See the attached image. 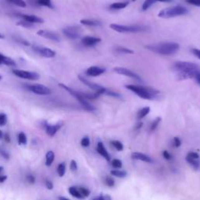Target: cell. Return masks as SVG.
Segmentation results:
<instances>
[{
  "instance_id": "obj_48",
  "label": "cell",
  "mask_w": 200,
  "mask_h": 200,
  "mask_svg": "<svg viewBox=\"0 0 200 200\" xmlns=\"http://www.w3.org/2000/svg\"><path fill=\"white\" fill-rule=\"evenodd\" d=\"M174 143L175 147H180L181 145V139H180L178 137H174Z\"/></svg>"
},
{
  "instance_id": "obj_1",
  "label": "cell",
  "mask_w": 200,
  "mask_h": 200,
  "mask_svg": "<svg viewBox=\"0 0 200 200\" xmlns=\"http://www.w3.org/2000/svg\"><path fill=\"white\" fill-rule=\"evenodd\" d=\"M174 69L178 73V80L195 78L200 74V67L194 63L178 61L174 64Z\"/></svg>"
},
{
  "instance_id": "obj_51",
  "label": "cell",
  "mask_w": 200,
  "mask_h": 200,
  "mask_svg": "<svg viewBox=\"0 0 200 200\" xmlns=\"http://www.w3.org/2000/svg\"><path fill=\"white\" fill-rule=\"evenodd\" d=\"M45 186L48 189H50V190H51V189L53 188V184L50 181H49V180H46V181H45Z\"/></svg>"
},
{
  "instance_id": "obj_57",
  "label": "cell",
  "mask_w": 200,
  "mask_h": 200,
  "mask_svg": "<svg viewBox=\"0 0 200 200\" xmlns=\"http://www.w3.org/2000/svg\"><path fill=\"white\" fill-rule=\"evenodd\" d=\"M195 79L196 80V81H197V82H198V84H200V74H199L197 75L196 77H195Z\"/></svg>"
},
{
  "instance_id": "obj_64",
  "label": "cell",
  "mask_w": 200,
  "mask_h": 200,
  "mask_svg": "<svg viewBox=\"0 0 200 200\" xmlns=\"http://www.w3.org/2000/svg\"><path fill=\"white\" fill-rule=\"evenodd\" d=\"M132 1H133V2H135V1H136V0H132Z\"/></svg>"
},
{
  "instance_id": "obj_61",
  "label": "cell",
  "mask_w": 200,
  "mask_h": 200,
  "mask_svg": "<svg viewBox=\"0 0 200 200\" xmlns=\"http://www.w3.org/2000/svg\"><path fill=\"white\" fill-rule=\"evenodd\" d=\"M2 170H3V167H0V174L2 173Z\"/></svg>"
},
{
  "instance_id": "obj_54",
  "label": "cell",
  "mask_w": 200,
  "mask_h": 200,
  "mask_svg": "<svg viewBox=\"0 0 200 200\" xmlns=\"http://www.w3.org/2000/svg\"><path fill=\"white\" fill-rule=\"evenodd\" d=\"M142 125H143L142 122H139V123H138V124H137L136 125H135V130H139V129L141 128V127H142Z\"/></svg>"
},
{
  "instance_id": "obj_62",
  "label": "cell",
  "mask_w": 200,
  "mask_h": 200,
  "mask_svg": "<svg viewBox=\"0 0 200 200\" xmlns=\"http://www.w3.org/2000/svg\"><path fill=\"white\" fill-rule=\"evenodd\" d=\"M2 131L0 130V138H2Z\"/></svg>"
},
{
  "instance_id": "obj_28",
  "label": "cell",
  "mask_w": 200,
  "mask_h": 200,
  "mask_svg": "<svg viewBox=\"0 0 200 200\" xmlns=\"http://www.w3.org/2000/svg\"><path fill=\"white\" fill-rule=\"evenodd\" d=\"M110 174L113 176L117 177V178H125L127 176V172L124 171V170H113L110 171Z\"/></svg>"
},
{
  "instance_id": "obj_47",
  "label": "cell",
  "mask_w": 200,
  "mask_h": 200,
  "mask_svg": "<svg viewBox=\"0 0 200 200\" xmlns=\"http://www.w3.org/2000/svg\"><path fill=\"white\" fill-rule=\"evenodd\" d=\"M26 179H27V181H28V183H30V184H34V183L35 182V178L33 175H31V174L27 175Z\"/></svg>"
},
{
  "instance_id": "obj_13",
  "label": "cell",
  "mask_w": 200,
  "mask_h": 200,
  "mask_svg": "<svg viewBox=\"0 0 200 200\" xmlns=\"http://www.w3.org/2000/svg\"><path fill=\"white\" fill-rule=\"evenodd\" d=\"M64 35L70 39H78L81 36V29L78 27H65L63 30Z\"/></svg>"
},
{
  "instance_id": "obj_55",
  "label": "cell",
  "mask_w": 200,
  "mask_h": 200,
  "mask_svg": "<svg viewBox=\"0 0 200 200\" xmlns=\"http://www.w3.org/2000/svg\"><path fill=\"white\" fill-rule=\"evenodd\" d=\"M7 179V176H4V175H0V183H2Z\"/></svg>"
},
{
  "instance_id": "obj_39",
  "label": "cell",
  "mask_w": 200,
  "mask_h": 200,
  "mask_svg": "<svg viewBox=\"0 0 200 200\" xmlns=\"http://www.w3.org/2000/svg\"><path fill=\"white\" fill-rule=\"evenodd\" d=\"M78 189H79L80 192H81V194L82 195V196L84 197V198L88 197L89 195H90V191H89L88 188H86L79 187L78 188Z\"/></svg>"
},
{
  "instance_id": "obj_32",
  "label": "cell",
  "mask_w": 200,
  "mask_h": 200,
  "mask_svg": "<svg viewBox=\"0 0 200 200\" xmlns=\"http://www.w3.org/2000/svg\"><path fill=\"white\" fill-rule=\"evenodd\" d=\"M66 172V164L64 163H61L58 165L57 167V173L60 177H63L65 174Z\"/></svg>"
},
{
  "instance_id": "obj_14",
  "label": "cell",
  "mask_w": 200,
  "mask_h": 200,
  "mask_svg": "<svg viewBox=\"0 0 200 200\" xmlns=\"http://www.w3.org/2000/svg\"><path fill=\"white\" fill-rule=\"evenodd\" d=\"M37 34H38L39 36L43 37V38H47V39L52 40V41H57V42L60 41V37L58 36L56 33H54V32L53 31H50L40 30L37 32Z\"/></svg>"
},
{
  "instance_id": "obj_19",
  "label": "cell",
  "mask_w": 200,
  "mask_h": 200,
  "mask_svg": "<svg viewBox=\"0 0 200 200\" xmlns=\"http://www.w3.org/2000/svg\"><path fill=\"white\" fill-rule=\"evenodd\" d=\"M63 126V123L60 122L55 125H46V133L49 136L53 137L56 135V132L61 128Z\"/></svg>"
},
{
  "instance_id": "obj_7",
  "label": "cell",
  "mask_w": 200,
  "mask_h": 200,
  "mask_svg": "<svg viewBox=\"0 0 200 200\" xmlns=\"http://www.w3.org/2000/svg\"><path fill=\"white\" fill-rule=\"evenodd\" d=\"M25 88L27 89H28L31 92H34L35 94H37V95H47L51 94V89L49 88L46 86L42 85V84H26Z\"/></svg>"
},
{
  "instance_id": "obj_16",
  "label": "cell",
  "mask_w": 200,
  "mask_h": 200,
  "mask_svg": "<svg viewBox=\"0 0 200 200\" xmlns=\"http://www.w3.org/2000/svg\"><path fill=\"white\" fill-rule=\"evenodd\" d=\"M104 72H105V69L93 66V67H90L86 70V74L90 77H98L102 74Z\"/></svg>"
},
{
  "instance_id": "obj_38",
  "label": "cell",
  "mask_w": 200,
  "mask_h": 200,
  "mask_svg": "<svg viewBox=\"0 0 200 200\" xmlns=\"http://www.w3.org/2000/svg\"><path fill=\"white\" fill-rule=\"evenodd\" d=\"M111 164H112V167L115 169H121L123 166L122 162L118 159L113 160L111 162Z\"/></svg>"
},
{
  "instance_id": "obj_2",
  "label": "cell",
  "mask_w": 200,
  "mask_h": 200,
  "mask_svg": "<svg viewBox=\"0 0 200 200\" xmlns=\"http://www.w3.org/2000/svg\"><path fill=\"white\" fill-rule=\"evenodd\" d=\"M145 48L149 49V51L156 53L157 54L169 56L176 53L179 49L180 45L176 42H160L157 44L148 45L145 46Z\"/></svg>"
},
{
  "instance_id": "obj_60",
  "label": "cell",
  "mask_w": 200,
  "mask_h": 200,
  "mask_svg": "<svg viewBox=\"0 0 200 200\" xmlns=\"http://www.w3.org/2000/svg\"><path fill=\"white\" fill-rule=\"evenodd\" d=\"M5 37H4L3 35H2V34H0V39H2V38H4Z\"/></svg>"
},
{
  "instance_id": "obj_33",
  "label": "cell",
  "mask_w": 200,
  "mask_h": 200,
  "mask_svg": "<svg viewBox=\"0 0 200 200\" xmlns=\"http://www.w3.org/2000/svg\"><path fill=\"white\" fill-rule=\"evenodd\" d=\"M111 144L117 151H122L123 149H124V145H123V144L121 141L113 140V141H111Z\"/></svg>"
},
{
  "instance_id": "obj_12",
  "label": "cell",
  "mask_w": 200,
  "mask_h": 200,
  "mask_svg": "<svg viewBox=\"0 0 200 200\" xmlns=\"http://www.w3.org/2000/svg\"><path fill=\"white\" fill-rule=\"evenodd\" d=\"M113 71L116 72L118 74L124 75V76L133 78V79L137 80L138 81H141V78L136 73H135V72L131 71V70H128L127 68H124V67H114L113 68Z\"/></svg>"
},
{
  "instance_id": "obj_6",
  "label": "cell",
  "mask_w": 200,
  "mask_h": 200,
  "mask_svg": "<svg viewBox=\"0 0 200 200\" xmlns=\"http://www.w3.org/2000/svg\"><path fill=\"white\" fill-rule=\"evenodd\" d=\"M188 13V10L181 6H177V7H170V8L164 9L161 10L158 14V17L161 18H172L175 17L182 16Z\"/></svg>"
},
{
  "instance_id": "obj_24",
  "label": "cell",
  "mask_w": 200,
  "mask_h": 200,
  "mask_svg": "<svg viewBox=\"0 0 200 200\" xmlns=\"http://www.w3.org/2000/svg\"><path fill=\"white\" fill-rule=\"evenodd\" d=\"M149 112H150V107H144V108L138 110V113H137V118H138V120L142 119V118H144L145 117L147 116V115L149 114Z\"/></svg>"
},
{
  "instance_id": "obj_63",
  "label": "cell",
  "mask_w": 200,
  "mask_h": 200,
  "mask_svg": "<svg viewBox=\"0 0 200 200\" xmlns=\"http://www.w3.org/2000/svg\"><path fill=\"white\" fill-rule=\"evenodd\" d=\"M2 79V76H1V75H0V80Z\"/></svg>"
},
{
  "instance_id": "obj_15",
  "label": "cell",
  "mask_w": 200,
  "mask_h": 200,
  "mask_svg": "<svg viewBox=\"0 0 200 200\" xmlns=\"http://www.w3.org/2000/svg\"><path fill=\"white\" fill-rule=\"evenodd\" d=\"M101 41H102L101 38H95V37H91V36H84V38L81 39V42H82V44L84 45V46H87V47H92V46H95V45L99 43Z\"/></svg>"
},
{
  "instance_id": "obj_5",
  "label": "cell",
  "mask_w": 200,
  "mask_h": 200,
  "mask_svg": "<svg viewBox=\"0 0 200 200\" xmlns=\"http://www.w3.org/2000/svg\"><path fill=\"white\" fill-rule=\"evenodd\" d=\"M110 28L120 33H137V32L146 31L148 27L145 25H120V24H111Z\"/></svg>"
},
{
  "instance_id": "obj_31",
  "label": "cell",
  "mask_w": 200,
  "mask_h": 200,
  "mask_svg": "<svg viewBox=\"0 0 200 200\" xmlns=\"http://www.w3.org/2000/svg\"><path fill=\"white\" fill-rule=\"evenodd\" d=\"M7 1L10 3L20 7H25L27 6V4H26V2H24V0H7Z\"/></svg>"
},
{
  "instance_id": "obj_58",
  "label": "cell",
  "mask_w": 200,
  "mask_h": 200,
  "mask_svg": "<svg viewBox=\"0 0 200 200\" xmlns=\"http://www.w3.org/2000/svg\"><path fill=\"white\" fill-rule=\"evenodd\" d=\"M156 2H157V1H159V2H171L172 0H155Z\"/></svg>"
},
{
  "instance_id": "obj_29",
  "label": "cell",
  "mask_w": 200,
  "mask_h": 200,
  "mask_svg": "<svg viewBox=\"0 0 200 200\" xmlns=\"http://www.w3.org/2000/svg\"><path fill=\"white\" fill-rule=\"evenodd\" d=\"M38 6H42V7H46L48 8L54 9L53 3H52L51 0H38Z\"/></svg>"
},
{
  "instance_id": "obj_17",
  "label": "cell",
  "mask_w": 200,
  "mask_h": 200,
  "mask_svg": "<svg viewBox=\"0 0 200 200\" xmlns=\"http://www.w3.org/2000/svg\"><path fill=\"white\" fill-rule=\"evenodd\" d=\"M21 17L23 18V20L28 22L31 23V24H43L44 23V20L41 19V17L35 16V15H27V14H22L19 15Z\"/></svg>"
},
{
  "instance_id": "obj_45",
  "label": "cell",
  "mask_w": 200,
  "mask_h": 200,
  "mask_svg": "<svg viewBox=\"0 0 200 200\" xmlns=\"http://www.w3.org/2000/svg\"><path fill=\"white\" fill-rule=\"evenodd\" d=\"M185 2L195 7H200V0H185Z\"/></svg>"
},
{
  "instance_id": "obj_50",
  "label": "cell",
  "mask_w": 200,
  "mask_h": 200,
  "mask_svg": "<svg viewBox=\"0 0 200 200\" xmlns=\"http://www.w3.org/2000/svg\"><path fill=\"white\" fill-rule=\"evenodd\" d=\"M192 52L196 57H198L200 60V49H192Z\"/></svg>"
},
{
  "instance_id": "obj_42",
  "label": "cell",
  "mask_w": 200,
  "mask_h": 200,
  "mask_svg": "<svg viewBox=\"0 0 200 200\" xmlns=\"http://www.w3.org/2000/svg\"><path fill=\"white\" fill-rule=\"evenodd\" d=\"M81 144L83 147H88L90 145V139L88 136L84 137V138L81 139Z\"/></svg>"
},
{
  "instance_id": "obj_49",
  "label": "cell",
  "mask_w": 200,
  "mask_h": 200,
  "mask_svg": "<svg viewBox=\"0 0 200 200\" xmlns=\"http://www.w3.org/2000/svg\"><path fill=\"white\" fill-rule=\"evenodd\" d=\"M163 156H164V158L166 160H170L172 159V156L168 153L167 151H164L163 153Z\"/></svg>"
},
{
  "instance_id": "obj_59",
  "label": "cell",
  "mask_w": 200,
  "mask_h": 200,
  "mask_svg": "<svg viewBox=\"0 0 200 200\" xmlns=\"http://www.w3.org/2000/svg\"><path fill=\"white\" fill-rule=\"evenodd\" d=\"M59 200H70V199H68V198H65V197L60 196V197H59Z\"/></svg>"
},
{
  "instance_id": "obj_40",
  "label": "cell",
  "mask_w": 200,
  "mask_h": 200,
  "mask_svg": "<svg viewBox=\"0 0 200 200\" xmlns=\"http://www.w3.org/2000/svg\"><path fill=\"white\" fill-rule=\"evenodd\" d=\"M105 183L109 187H113V186L115 185V181L111 176H107V178H106Z\"/></svg>"
},
{
  "instance_id": "obj_25",
  "label": "cell",
  "mask_w": 200,
  "mask_h": 200,
  "mask_svg": "<svg viewBox=\"0 0 200 200\" xmlns=\"http://www.w3.org/2000/svg\"><path fill=\"white\" fill-rule=\"evenodd\" d=\"M128 5V2H114V3L111 4L110 6V8L111 10H121V9H124L125 7H127Z\"/></svg>"
},
{
  "instance_id": "obj_43",
  "label": "cell",
  "mask_w": 200,
  "mask_h": 200,
  "mask_svg": "<svg viewBox=\"0 0 200 200\" xmlns=\"http://www.w3.org/2000/svg\"><path fill=\"white\" fill-rule=\"evenodd\" d=\"M105 94L107 95H110V96L115 97V98H121V95H120L119 93L113 92V91H112V90H109V89H107Z\"/></svg>"
},
{
  "instance_id": "obj_35",
  "label": "cell",
  "mask_w": 200,
  "mask_h": 200,
  "mask_svg": "<svg viewBox=\"0 0 200 200\" xmlns=\"http://www.w3.org/2000/svg\"><path fill=\"white\" fill-rule=\"evenodd\" d=\"M156 2L155 0H145L142 5V10H147L148 9H149L153 4Z\"/></svg>"
},
{
  "instance_id": "obj_41",
  "label": "cell",
  "mask_w": 200,
  "mask_h": 200,
  "mask_svg": "<svg viewBox=\"0 0 200 200\" xmlns=\"http://www.w3.org/2000/svg\"><path fill=\"white\" fill-rule=\"evenodd\" d=\"M92 200H112V198L109 195H100L92 198Z\"/></svg>"
},
{
  "instance_id": "obj_9",
  "label": "cell",
  "mask_w": 200,
  "mask_h": 200,
  "mask_svg": "<svg viewBox=\"0 0 200 200\" xmlns=\"http://www.w3.org/2000/svg\"><path fill=\"white\" fill-rule=\"evenodd\" d=\"M78 79H79L80 81L83 83V84H85L86 86H88V87L90 88L91 89H92V90L95 91V93L98 94V95H101V94H105L106 92H107V88H106L99 85V84H95V83H93V82H92V81H88V80H87L86 78L81 77V75H78Z\"/></svg>"
},
{
  "instance_id": "obj_30",
  "label": "cell",
  "mask_w": 200,
  "mask_h": 200,
  "mask_svg": "<svg viewBox=\"0 0 200 200\" xmlns=\"http://www.w3.org/2000/svg\"><path fill=\"white\" fill-rule=\"evenodd\" d=\"M17 25L21 26V27H25V28H33V27H35L34 24H31V23L24 21V20L17 23Z\"/></svg>"
},
{
  "instance_id": "obj_37",
  "label": "cell",
  "mask_w": 200,
  "mask_h": 200,
  "mask_svg": "<svg viewBox=\"0 0 200 200\" xmlns=\"http://www.w3.org/2000/svg\"><path fill=\"white\" fill-rule=\"evenodd\" d=\"M160 121H161L160 117H156V119L153 121V123L151 124V126H150V131H155L156 128H157Z\"/></svg>"
},
{
  "instance_id": "obj_34",
  "label": "cell",
  "mask_w": 200,
  "mask_h": 200,
  "mask_svg": "<svg viewBox=\"0 0 200 200\" xmlns=\"http://www.w3.org/2000/svg\"><path fill=\"white\" fill-rule=\"evenodd\" d=\"M18 143L21 145H25L27 143V136L24 132H21L17 136Z\"/></svg>"
},
{
  "instance_id": "obj_10",
  "label": "cell",
  "mask_w": 200,
  "mask_h": 200,
  "mask_svg": "<svg viewBox=\"0 0 200 200\" xmlns=\"http://www.w3.org/2000/svg\"><path fill=\"white\" fill-rule=\"evenodd\" d=\"M32 49L40 56L45 58H53L56 56V53L49 48L39 45H32Z\"/></svg>"
},
{
  "instance_id": "obj_18",
  "label": "cell",
  "mask_w": 200,
  "mask_h": 200,
  "mask_svg": "<svg viewBox=\"0 0 200 200\" xmlns=\"http://www.w3.org/2000/svg\"><path fill=\"white\" fill-rule=\"evenodd\" d=\"M97 152H98V154H99L100 156H102V157L107 161V162H110V154H109L108 152H107V149H106V147L104 146V145L102 144V142H100V141L99 142H98V144H97Z\"/></svg>"
},
{
  "instance_id": "obj_8",
  "label": "cell",
  "mask_w": 200,
  "mask_h": 200,
  "mask_svg": "<svg viewBox=\"0 0 200 200\" xmlns=\"http://www.w3.org/2000/svg\"><path fill=\"white\" fill-rule=\"evenodd\" d=\"M12 72L17 77L23 78V79L35 81V80H38L40 78V75L38 73H36V72L27 71V70H13Z\"/></svg>"
},
{
  "instance_id": "obj_53",
  "label": "cell",
  "mask_w": 200,
  "mask_h": 200,
  "mask_svg": "<svg viewBox=\"0 0 200 200\" xmlns=\"http://www.w3.org/2000/svg\"><path fill=\"white\" fill-rule=\"evenodd\" d=\"M28 2H30L31 5L36 6V7H38V0H28Z\"/></svg>"
},
{
  "instance_id": "obj_11",
  "label": "cell",
  "mask_w": 200,
  "mask_h": 200,
  "mask_svg": "<svg viewBox=\"0 0 200 200\" xmlns=\"http://www.w3.org/2000/svg\"><path fill=\"white\" fill-rule=\"evenodd\" d=\"M200 157L199 155L195 152H190L186 156V161L193 167L195 170H198L200 168Z\"/></svg>"
},
{
  "instance_id": "obj_20",
  "label": "cell",
  "mask_w": 200,
  "mask_h": 200,
  "mask_svg": "<svg viewBox=\"0 0 200 200\" xmlns=\"http://www.w3.org/2000/svg\"><path fill=\"white\" fill-rule=\"evenodd\" d=\"M132 159L137 160H141L143 161V162L145 163H152L153 162V160L151 158L148 156L147 155L144 154V153H133L131 154Z\"/></svg>"
},
{
  "instance_id": "obj_23",
  "label": "cell",
  "mask_w": 200,
  "mask_h": 200,
  "mask_svg": "<svg viewBox=\"0 0 200 200\" xmlns=\"http://www.w3.org/2000/svg\"><path fill=\"white\" fill-rule=\"evenodd\" d=\"M69 192H70V194L72 195V196L75 197V198H80V199H82V198H84V197L82 196V195H81V192H80L78 188H77V187L69 188Z\"/></svg>"
},
{
  "instance_id": "obj_56",
  "label": "cell",
  "mask_w": 200,
  "mask_h": 200,
  "mask_svg": "<svg viewBox=\"0 0 200 200\" xmlns=\"http://www.w3.org/2000/svg\"><path fill=\"white\" fill-rule=\"evenodd\" d=\"M5 140L7 142H10V136H9L8 134H7V135H5Z\"/></svg>"
},
{
  "instance_id": "obj_22",
  "label": "cell",
  "mask_w": 200,
  "mask_h": 200,
  "mask_svg": "<svg viewBox=\"0 0 200 200\" xmlns=\"http://www.w3.org/2000/svg\"><path fill=\"white\" fill-rule=\"evenodd\" d=\"M81 24L85 26H90V27H98L101 25V22L96 20H89V19H83L81 20Z\"/></svg>"
},
{
  "instance_id": "obj_44",
  "label": "cell",
  "mask_w": 200,
  "mask_h": 200,
  "mask_svg": "<svg viewBox=\"0 0 200 200\" xmlns=\"http://www.w3.org/2000/svg\"><path fill=\"white\" fill-rule=\"evenodd\" d=\"M7 122V117L5 113H0V126H5Z\"/></svg>"
},
{
  "instance_id": "obj_36",
  "label": "cell",
  "mask_w": 200,
  "mask_h": 200,
  "mask_svg": "<svg viewBox=\"0 0 200 200\" xmlns=\"http://www.w3.org/2000/svg\"><path fill=\"white\" fill-rule=\"evenodd\" d=\"M13 38H14L15 41H17V42H19V43H21V44L24 45H25V46H31V43L29 42L28 41H27V40L24 39V38H21V37L15 36V37H13Z\"/></svg>"
},
{
  "instance_id": "obj_27",
  "label": "cell",
  "mask_w": 200,
  "mask_h": 200,
  "mask_svg": "<svg viewBox=\"0 0 200 200\" xmlns=\"http://www.w3.org/2000/svg\"><path fill=\"white\" fill-rule=\"evenodd\" d=\"M115 52L118 53H123V54H134L135 52L131 49H127L125 47H122V46H118L115 49Z\"/></svg>"
},
{
  "instance_id": "obj_46",
  "label": "cell",
  "mask_w": 200,
  "mask_h": 200,
  "mask_svg": "<svg viewBox=\"0 0 200 200\" xmlns=\"http://www.w3.org/2000/svg\"><path fill=\"white\" fill-rule=\"evenodd\" d=\"M70 167V170H71L72 171H76V170H78V165H77V163L75 160H71Z\"/></svg>"
},
{
  "instance_id": "obj_21",
  "label": "cell",
  "mask_w": 200,
  "mask_h": 200,
  "mask_svg": "<svg viewBox=\"0 0 200 200\" xmlns=\"http://www.w3.org/2000/svg\"><path fill=\"white\" fill-rule=\"evenodd\" d=\"M1 64H4V65L9 66V67H16L17 65L16 62L13 59L0 53V65Z\"/></svg>"
},
{
  "instance_id": "obj_26",
  "label": "cell",
  "mask_w": 200,
  "mask_h": 200,
  "mask_svg": "<svg viewBox=\"0 0 200 200\" xmlns=\"http://www.w3.org/2000/svg\"><path fill=\"white\" fill-rule=\"evenodd\" d=\"M46 166L49 167V166H51L53 162L54 161L55 159V154L53 151H49L47 153H46Z\"/></svg>"
},
{
  "instance_id": "obj_3",
  "label": "cell",
  "mask_w": 200,
  "mask_h": 200,
  "mask_svg": "<svg viewBox=\"0 0 200 200\" xmlns=\"http://www.w3.org/2000/svg\"><path fill=\"white\" fill-rule=\"evenodd\" d=\"M125 88L131 90L134 93L136 94L140 98L147 100L156 99V98H158V96H159L160 94V91L150 87H144V86L128 84V85H125Z\"/></svg>"
},
{
  "instance_id": "obj_52",
  "label": "cell",
  "mask_w": 200,
  "mask_h": 200,
  "mask_svg": "<svg viewBox=\"0 0 200 200\" xmlns=\"http://www.w3.org/2000/svg\"><path fill=\"white\" fill-rule=\"evenodd\" d=\"M0 155L2 156H3L5 159H9V155L7 154V153H5L3 150H2V149H0Z\"/></svg>"
},
{
  "instance_id": "obj_4",
  "label": "cell",
  "mask_w": 200,
  "mask_h": 200,
  "mask_svg": "<svg viewBox=\"0 0 200 200\" xmlns=\"http://www.w3.org/2000/svg\"><path fill=\"white\" fill-rule=\"evenodd\" d=\"M59 86L62 88L65 89V90L67 91V92H69L72 96L74 97V98L78 100V102L81 103V105L86 110H88V111H94V110H95V107H94L92 105H91V104L88 102L87 100L84 99V98H83L81 92L74 90V89H72L71 88L68 87V86H67L64 84H59Z\"/></svg>"
}]
</instances>
